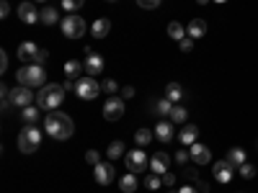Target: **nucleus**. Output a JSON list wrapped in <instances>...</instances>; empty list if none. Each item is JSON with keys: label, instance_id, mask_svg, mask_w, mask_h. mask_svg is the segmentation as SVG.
Segmentation results:
<instances>
[{"label": "nucleus", "instance_id": "1", "mask_svg": "<svg viewBox=\"0 0 258 193\" xmlns=\"http://www.w3.org/2000/svg\"><path fill=\"white\" fill-rule=\"evenodd\" d=\"M44 132H47L52 139L57 142H67L72 132H75V124H72V118L62 111H49L47 118H44Z\"/></svg>", "mask_w": 258, "mask_h": 193}, {"label": "nucleus", "instance_id": "2", "mask_svg": "<svg viewBox=\"0 0 258 193\" xmlns=\"http://www.w3.org/2000/svg\"><path fill=\"white\" fill-rule=\"evenodd\" d=\"M64 90L62 85H54V82H47L44 88H39V93H36V106L42 108V111H57L64 100Z\"/></svg>", "mask_w": 258, "mask_h": 193}, {"label": "nucleus", "instance_id": "3", "mask_svg": "<svg viewBox=\"0 0 258 193\" xmlns=\"http://www.w3.org/2000/svg\"><path fill=\"white\" fill-rule=\"evenodd\" d=\"M16 80L23 88H44L47 85V70H44V64H26L16 72Z\"/></svg>", "mask_w": 258, "mask_h": 193}, {"label": "nucleus", "instance_id": "4", "mask_svg": "<svg viewBox=\"0 0 258 193\" xmlns=\"http://www.w3.org/2000/svg\"><path fill=\"white\" fill-rule=\"evenodd\" d=\"M16 144H18V150H21L23 154H31V152L39 150V144H42V132L36 126H23L21 132H18Z\"/></svg>", "mask_w": 258, "mask_h": 193}, {"label": "nucleus", "instance_id": "5", "mask_svg": "<svg viewBox=\"0 0 258 193\" xmlns=\"http://www.w3.org/2000/svg\"><path fill=\"white\" fill-rule=\"evenodd\" d=\"M60 29H62V36H67V39H80V36H86V21H83V16L78 13H67L60 21Z\"/></svg>", "mask_w": 258, "mask_h": 193}, {"label": "nucleus", "instance_id": "6", "mask_svg": "<svg viewBox=\"0 0 258 193\" xmlns=\"http://www.w3.org/2000/svg\"><path fill=\"white\" fill-rule=\"evenodd\" d=\"M124 165H127V170L129 173H134V175H140V173H145L147 170V154L142 152V147H137V150H132V152H127V160H124Z\"/></svg>", "mask_w": 258, "mask_h": 193}, {"label": "nucleus", "instance_id": "7", "mask_svg": "<svg viewBox=\"0 0 258 193\" xmlns=\"http://www.w3.org/2000/svg\"><path fill=\"white\" fill-rule=\"evenodd\" d=\"M11 103L16 108H29L36 103V93H34V88H23V85H18L11 90Z\"/></svg>", "mask_w": 258, "mask_h": 193}, {"label": "nucleus", "instance_id": "8", "mask_svg": "<svg viewBox=\"0 0 258 193\" xmlns=\"http://www.w3.org/2000/svg\"><path fill=\"white\" fill-rule=\"evenodd\" d=\"M98 90H101V85H98L93 77H80V80L75 82V93H78V98H83V100L98 98Z\"/></svg>", "mask_w": 258, "mask_h": 193}, {"label": "nucleus", "instance_id": "9", "mask_svg": "<svg viewBox=\"0 0 258 193\" xmlns=\"http://www.w3.org/2000/svg\"><path fill=\"white\" fill-rule=\"evenodd\" d=\"M124 116V98H108L104 103V118L106 121H119Z\"/></svg>", "mask_w": 258, "mask_h": 193}, {"label": "nucleus", "instance_id": "10", "mask_svg": "<svg viewBox=\"0 0 258 193\" xmlns=\"http://www.w3.org/2000/svg\"><path fill=\"white\" fill-rule=\"evenodd\" d=\"M93 175L98 180V186H108V183L116 180V170H114V162H98L93 168Z\"/></svg>", "mask_w": 258, "mask_h": 193}, {"label": "nucleus", "instance_id": "11", "mask_svg": "<svg viewBox=\"0 0 258 193\" xmlns=\"http://www.w3.org/2000/svg\"><path fill=\"white\" fill-rule=\"evenodd\" d=\"M212 175H215V180H219V183H230V180H233V165H230V160L225 157V160H219V162L212 165Z\"/></svg>", "mask_w": 258, "mask_h": 193}, {"label": "nucleus", "instance_id": "12", "mask_svg": "<svg viewBox=\"0 0 258 193\" xmlns=\"http://www.w3.org/2000/svg\"><path fill=\"white\" fill-rule=\"evenodd\" d=\"M83 64H86V72H88V77H98L101 72H104V57H101V54H96V52H90Z\"/></svg>", "mask_w": 258, "mask_h": 193}, {"label": "nucleus", "instance_id": "13", "mask_svg": "<svg viewBox=\"0 0 258 193\" xmlns=\"http://www.w3.org/2000/svg\"><path fill=\"white\" fill-rule=\"evenodd\" d=\"M189 152H191V160L196 162V165H209V162H212V152H209V147L199 144V142H194V144L189 147Z\"/></svg>", "mask_w": 258, "mask_h": 193}, {"label": "nucleus", "instance_id": "14", "mask_svg": "<svg viewBox=\"0 0 258 193\" xmlns=\"http://www.w3.org/2000/svg\"><path fill=\"white\" fill-rule=\"evenodd\" d=\"M16 13H18V18H21L23 23H29V26L39 21V13H36V5H34V3H29V0L18 5V8H16Z\"/></svg>", "mask_w": 258, "mask_h": 193}, {"label": "nucleus", "instance_id": "15", "mask_svg": "<svg viewBox=\"0 0 258 193\" xmlns=\"http://www.w3.org/2000/svg\"><path fill=\"white\" fill-rule=\"evenodd\" d=\"M168 165H171V157L165 152H155L150 157V168H152L155 175H165V173H168Z\"/></svg>", "mask_w": 258, "mask_h": 193}, {"label": "nucleus", "instance_id": "16", "mask_svg": "<svg viewBox=\"0 0 258 193\" xmlns=\"http://www.w3.org/2000/svg\"><path fill=\"white\" fill-rule=\"evenodd\" d=\"M36 54H39V49H36V44L34 41H23L21 47H18V52H16V57L21 59V62H36Z\"/></svg>", "mask_w": 258, "mask_h": 193}, {"label": "nucleus", "instance_id": "17", "mask_svg": "<svg viewBox=\"0 0 258 193\" xmlns=\"http://www.w3.org/2000/svg\"><path fill=\"white\" fill-rule=\"evenodd\" d=\"M155 136H158L160 142H173V136H176V132H173V121H158V126H155Z\"/></svg>", "mask_w": 258, "mask_h": 193}, {"label": "nucleus", "instance_id": "18", "mask_svg": "<svg viewBox=\"0 0 258 193\" xmlns=\"http://www.w3.org/2000/svg\"><path fill=\"white\" fill-rule=\"evenodd\" d=\"M186 34L191 36L194 41H196V39H201V36L207 34V23L201 21V18H191V21H189V26H186Z\"/></svg>", "mask_w": 258, "mask_h": 193}, {"label": "nucleus", "instance_id": "19", "mask_svg": "<svg viewBox=\"0 0 258 193\" xmlns=\"http://www.w3.org/2000/svg\"><path fill=\"white\" fill-rule=\"evenodd\" d=\"M196 136H199V129L194 126V124H183L181 126V134H178V139H181V144H186V147H191L194 142H196Z\"/></svg>", "mask_w": 258, "mask_h": 193}, {"label": "nucleus", "instance_id": "20", "mask_svg": "<svg viewBox=\"0 0 258 193\" xmlns=\"http://www.w3.org/2000/svg\"><path fill=\"white\" fill-rule=\"evenodd\" d=\"M90 31H93L96 39H104V36H108V31H111V21H108V18H96L93 26H90Z\"/></svg>", "mask_w": 258, "mask_h": 193}, {"label": "nucleus", "instance_id": "21", "mask_svg": "<svg viewBox=\"0 0 258 193\" xmlns=\"http://www.w3.org/2000/svg\"><path fill=\"white\" fill-rule=\"evenodd\" d=\"M86 70V64L78 62V59H67L64 62V77H70V80H78V75Z\"/></svg>", "mask_w": 258, "mask_h": 193}, {"label": "nucleus", "instance_id": "22", "mask_svg": "<svg viewBox=\"0 0 258 193\" xmlns=\"http://www.w3.org/2000/svg\"><path fill=\"white\" fill-rule=\"evenodd\" d=\"M227 160H230V165H233V168H240L243 162H248V154H245L243 147H233V150L227 152Z\"/></svg>", "mask_w": 258, "mask_h": 193}, {"label": "nucleus", "instance_id": "23", "mask_svg": "<svg viewBox=\"0 0 258 193\" xmlns=\"http://www.w3.org/2000/svg\"><path fill=\"white\" fill-rule=\"evenodd\" d=\"M137 183H140V180H137L134 173H127V175L119 178V188H122V193H134L137 191Z\"/></svg>", "mask_w": 258, "mask_h": 193}, {"label": "nucleus", "instance_id": "24", "mask_svg": "<svg viewBox=\"0 0 258 193\" xmlns=\"http://www.w3.org/2000/svg\"><path fill=\"white\" fill-rule=\"evenodd\" d=\"M39 111H42V108L36 106V103H34V106H29V108H21V118L26 121V126H34L36 121H39V118H42V116H39Z\"/></svg>", "mask_w": 258, "mask_h": 193}, {"label": "nucleus", "instance_id": "25", "mask_svg": "<svg viewBox=\"0 0 258 193\" xmlns=\"http://www.w3.org/2000/svg\"><path fill=\"white\" fill-rule=\"evenodd\" d=\"M165 98H168L171 103H178V100L183 98V88L178 85V82H168V85H165Z\"/></svg>", "mask_w": 258, "mask_h": 193}, {"label": "nucleus", "instance_id": "26", "mask_svg": "<svg viewBox=\"0 0 258 193\" xmlns=\"http://www.w3.org/2000/svg\"><path fill=\"white\" fill-rule=\"evenodd\" d=\"M57 8H52V5H47V8H44V11L39 13V21L44 23V26H54V23H57Z\"/></svg>", "mask_w": 258, "mask_h": 193}, {"label": "nucleus", "instance_id": "27", "mask_svg": "<svg viewBox=\"0 0 258 193\" xmlns=\"http://www.w3.org/2000/svg\"><path fill=\"white\" fill-rule=\"evenodd\" d=\"M168 36H171L173 41H181V39H186L189 34H186V29H183L178 21H171V23H168Z\"/></svg>", "mask_w": 258, "mask_h": 193}, {"label": "nucleus", "instance_id": "28", "mask_svg": "<svg viewBox=\"0 0 258 193\" xmlns=\"http://www.w3.org/2000/svg\"><path fill=\"white\" fill-rule=\"evenodd\" d=\"M152 136H155V132H150V129H137L134 142H137V147H147L152 142Z\"/></svg>", "mask_w": 258, "mask_h": 193}, {"label": "nucleus", "instance_id": "29", "mask_svg": "<svg viewBox=\"0 0 258 193\" xmlns=\"http://www.w3.org/2000/svg\"><path fill=\"white\" fill-rule=\"evenodd\" d=\"M106 154H108V160H119V157H122V154H124V144H122V139H116V142L108 144Z\"/></svg>", "mask_w": 258, "mask_h": 193}, {"label": "nucleus", "instance_id": "30", "mask_svg": "<svg viewBox=\"0 0 258 193\" xmlns=\"http://www.w3.org/2000/svg\"><path fill=\"white\" fill-rule=\"evenodd\" d=\"M168 118H171L173 124H183L189 118V114H186V108H183V106H173V111H171Z\"/></svg>", "mask_w": 258, "mask_h": 193}, {"label": "nucleus", "instance_id": "31", "mask_svg": "<svg viewBox=\"0 0 258 193\" xmlns=\"http://www.w3.org/2000/svg\"><path fill=\"white\" fill-rule=\"evenodd\" d=\"M173 106H176V103H171V100H168V98L163 96V98L158 100V106H155V108H158V114H160V116H171Z\"/></svg>", "mask_w": 258, "mask_h": 193}, {"label": "nucleus", "instance_id": "32", "mask_svg": "<svg viewBox=\"0 0 258 193\" xmlns=\"http://www.w3.org/2000/svg\"><path fill=\"white\" fill-rule=\"evenodd\" d=\"M83 3H86V0H62V11H67V13H78L80 8H83Z\"/></svg>", "mask_w": 258, "mask_h": 193}, {"label": "nucleus", "instance_id": "33", "mask_svg": "<svg viewBox=\"0 0 258 193\" xmlns=\"http://www.w3.org/2000/svg\"><path fill=\"white\" fill-rule=\"evenodd\" d=\"M237 173H240V178H245V180H251V178H256V168L251 162H243L240 168H237Z\"/></svg>", "mask_w": 258, "mask_h": 193}, {"label": "nucleus", "instance_id": "34", "mask_svg": "<svg viewBox=\"0 0 258 193\" xmlns=\"http://www.w3.org/2000/svg\"><path fill=\"white\" fill-rule=\"evenodd\" d=\"M145 186L150 188V191L160 188V186H163V175H155V173H152V175H147V178H145Z\"/></svg>", "mask_w": 258, "mask_h": 193}, {"label": "nucleus", "instance_id": "35", "mask_svg": "<svg viewBox=\"0 0 258 193\" xmlns=\"http://www.w3.org/2000/svg\"><path fill=\"white\" fill-rule=\"evenodd\" d=\"M160 3H163V0H137V5L145 8V11H155V8H158Z\"/></svg>", "mask_w": 258, "mask_h": 193}, {"label": "nucleus", "instance_id": "36", "mask_svg": "<svg viewBox=\"0 0 258 193\" xmlns=\"http://www.w3.org/2000/svg\"><path fill=\"white\" fill-rule=\"evenodd\" d=\"M116 88H119V85H116L114 80H104V82H101V90H104V93H108V96H114Z\"/></svg>", "mask_w": 258, "mask_h": 193}, {"label": "nucleus", "instance_id": "37", "mask_svg": "<svg viewBox=\"0 0 258 193\" xmlns=\"http://www.w3.org/2000/svg\"><path fill=\"white\" fill-rule=\"evenodd\" d=\"M189 160H191V152H189V150H178V152H176V162H178V165H186Z\"/></svg>", "mask_w": 258, "mask_h": 193}, {"label": "nucleus", "instance_id": "38", "mask_svg": "<svg viewBox=\"0 0 258 193\" xmlns=\"http://www.w3.org/2000/svg\"><path fill=\"white\" fill-rule=\"evenodd\" d=\"M178 47H181V52H194V39H191V36H186V39L178 41Z\"/></svg>", "mask_w": 258, "mask_h": 193}, {"label": "nucleus", "instance_id": "39", "mask_svg": "<svg viewBox=\"0 0 258 193\" xmlns=\"http://www.w3.org/2000/svg\"><path fill=\"white\" fill-rule=\"evenodd\" d=\"M86 160H88V165H93V168H96V165H98V152L96 150H88L86 152Z\"/></svg>", "mask_w": 258, "mask_h": 193}, {"label": "nucleus", "instance_id": "40", "mask_svg": "<svg viewBox=\"0 0 258 193\" xmlns=\"http://www.w3.org/2000/svg\"><path fill=\"white\" fill-rule=\"evenodd\" d=\"M47 59H49V52H47V49H39V54H36V62H34V64H44Z\"/></svg>", "mask_w": 258, "mask_h": 193}, {"label": "nucleus", "instance_id": "41", "mask_svg": "<svg viewBox=\"0 0 258 193\" xmlns=\"http://www.w3.org/2000/svg\"><path fill=\"white\" fill-rule=\"evenodd\" d=\"M163 186H176V175H173V173H165V175H163Z\"/></svg>", "mask_w": 258, "mask_h": 193}, {"label": "nucleus", "instance_id": "42", "mask_svg": "<svg viewBox=\"0 0 258 193\" xmlns=\"http://www.w3.org/2000/svg\"><path fill=\"white\" fill-rule=\"evenodd\" d=\"M8 13H11V3L3 0V3H0V18H8Z\"/></svg>", "mask_w": 258, "mask_h": 193}, {"label": "nucleus", "instance_id": "43", "mask_svg": "<svg viewBox=\"0 0 258 193\" xmlns=\"http://www.w3.org/2000/svg\"><path fill=\"white\" fill-rule=\"evenodd\" d=\"M8 70V52H0V72Z\"/></svg>", "mask_w": 258, "mask_h": 193}, {"label": "nucleus", "instance_id": "44", "mask_svg": "<svg viewBox=\"0 0 258 193\" xmlns=\"http://www.w3.org/2000/svg\"><path fill=\"white\" fill-rule=\"evenodd\" d=\"M122 96H124V98H134V88H132V85H127V88L122 90Z\"/></svg>", "mask_w": 258, "mask_h": 193}, {"label": "nucleus", "instance_id": "45", "mask_svg": "<svg viewBox=\"0 0 258 193\" xmlns=\"http://www.w3.org/2000/svg\"><path fill=\"white\" fill-rule=\"evenodd\" d=\"M178 193H199V188H194V186H181Z\"/></svg>", "mask_w": 258, "mask_h": 193}, {"label": "nucleus", "instance_id": "46", "mask_svg": "<svg viewBox=\"0 0 258 193\" xmlns=\"http://www.w3.org/2000/svg\"><path fill=\"white\" fill-rule=\"evenodd\" d=\"M62 88H64V90H75V80H70V77H67V80L62 82Z\"/></svg>", "mask_w": 258, "mask_h": 193}, {"label": "nucleus", "instance_id": "47", "mask_svg": "<svg viewBox=\"0 0 258 193\" xmlns=\"http://www.w3.org/2000/svg\"><path fill=\"white\" fill-rule=\"evenodd\" d=\"M196 3H199V5H207V3H209V0H196Z\"/></svg>", "mask_w": 258, "mask_h": 193}, {"label": "nucleus", "instance_id": "48", "mask_svg": "<svg viewBox=\"0 0 258 193\" xmlns=\"http://www.w3.org/2000/svg\"><path fill=\"white\" fill-rule=\"evenodd\" d=\"M34 3H47V0H34Z\"/></svg>", "mask_w": 258, "mask_h": 193}, {"label": "nucleus", "instance_id": "49", "mask_svg": "<svg viewBox=\"0 0 258 193\" xmlns=\"http://www.w3.org/2000/svg\"><path fill=\"white\" fill-rule=\"evenodd\" d=\"M215 3H227V0H215Z\"/></svg>", "mask_w": 258, "mask_h": 193}, {"label": "nucleus", "instance_id": "50", "mask_svg": "<svg viewBox=\"0 0 258 193\" xmlns=\"http://www.w3.org/2000/svg\"><path fill=\"white\" fill-rule=\"evenodd\" d=\"M106 3H116V0H106Z\"/></svg>", "mask_w": 258, "mask_h": 193}, {"label": "nucleus", "instance_id": "51", "mask_svg": "<svg viewBox=\"0 0 258 193\" xmlns=\"http://www.w3.org/2000/svg\"><path fill=\"white\" fill-rule=\"evenodd\" d=\"M171 193H178V191H171Z\"/></svg>", "mask_w": 258, "mask_h": 193}]
</instances>
